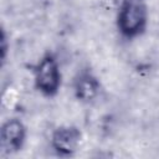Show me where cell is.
<instances>
[{
    "label": "cell",
    "instance_id": "277c9868",
    "mask_svg": "<svg viewBox=\"0 0 159 159\" xmlns=\"http://www.w3.org/2000/svg\"><path fill=\"white\" fill-rule=\"evenodd\" d=\"M81 140V132L72 125H63L52 133V148L61 155H71L78 147Z\"/></svg>",
    "mask_w": 159,
    "mask_h": 159
},
{
    "label": "cell",
    "instance_id": "7a4b0ae2",
    "mask_svg": "<svg viewBox=\"0 0 159 159\" xmlns=\"http://www.w3.org/2000/svg\"><path fill=\"white\" fill-rule=\"evenodd\" d=\"M35 86L47 97L57 94L61 86V72L57 60L51 55H45L35 67Z\"/></svg>",
    "mask_w": 159,
    "mask_h": 159
},
{
    "label": "cell",
    "instance_id": "5b68a950",
    "mask_svg": "<svg viewBox=\"0 0 159 159\" xmlns=\"http://www.w3.org/2000/svg\"><path fill=\"white\" fill-rule=\"evenodd\" d=\"M75 96L81 102H92L101 91V84L97 77L89 71H82L75 80Z\"/></svg>",
    "mask_w": 159,
    "mask_h": 159
},
{
    "label": "cell",
    "instance_id": "3957f363",
    "mask_svg": "<svg viewBox=\"0 0 159 159\" xmlns=\"http://www.w3.org/2000/svg\"><path fill=\"white\" fill-rule=\"evenodd\" d=\"M26 138V128L19 119H9L1 127V149L5 154H12L19 152Z\"/></svg>",
    "mask_w": 159,
    "mask_h": 159
},
{
    "label": "cell",
    "instance_id": "6da1fadb",
    "mask_svg": "<svg viewBox=\"0 0 159 159\" xmlns=\"http://www.w3.org/2000/svg\"><path fill=\"white\" fill-rule=\"evenodd\" d=\"M148 24V7L145 0H124L120 4L117 26L119 32L128 39L142 35Z\"/></svg>",
    "mask_w": 159,
    "mask_h": 159
},
{
    "label": "cell",
    "instance_id": "8992f818",
    "mask_svg": "<svg viewBox=\"0 0 159 159\" xmlns=\"http://www.w3.org/2000/svg\"><path fill=\"white\" fill-rule=\"evenodd\" d=\"M6 52H7V42H6V35L5 31H1V61L2 63L5 62L6 58Z\"/></svg>",
    "mask_w": 159,
    "mask_h": 159
}]
</instances>
